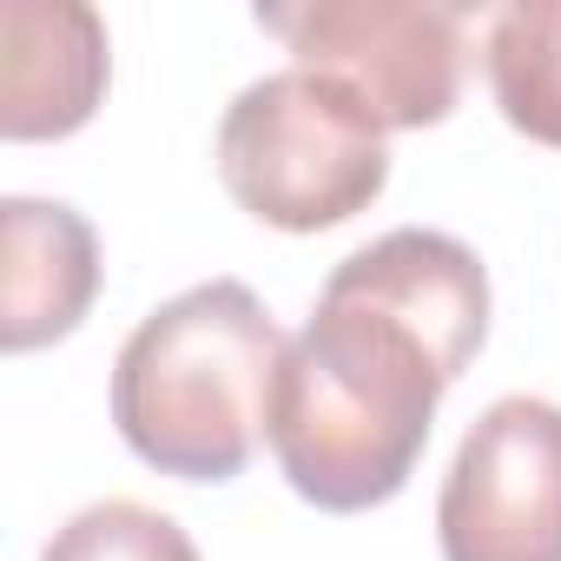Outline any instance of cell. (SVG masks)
I'll return each instance as SVG.
<instances>
[{
    "label": "cell",
    "instance_id": "obj_1",
    "mask_svg": "<svg viewBox=\"0 0 561 561\" xmlns=\"http://www.w3.org/2000/svg\"><path fill=\"white\" fill-rule=\"evenodd\" d=\"M489 264L430 225L351 251L285 344L264 443L324 515H364L410 489L443 390L489 344Z\"/></svg>",
    "mask_w": 561,
    "mask_h": 561
},
{
    "label": "cell",
    "instance_id": "obj_2",
    "mask_svg": "<svg viewBox=\"0 0 561 561\" xmlns=\"http://www.w3.org/2000/svg\"><path fill=\"white\" fill-rule=\"evenodd\" d=\"M285 331L238 277H211L133 324L113 357V423L126 449L179 482H231L257 456Z\"/></svg>",
    "mask_w": 561,
    "mask_h": 561
},
{
    "label": "cell",
    "instance_id": "obj_3",
    "mask_svg": "<svg viewBox=\"0 0 561 561\" xmlns=\"http://www.w3.org/2000/svg\"><path fill=\"white\" fill-rule=\"evenodd\" d=\"M390 133L377 113L311 73L285 67L238 87L218 119V179L271 231H331L370 211L390 185Z\"/></svg>",
    "mask_w": 561,
    "mask_h": 561
},
{
    "label": "cell",
    "instance_id": "obj_4",
    "mask_svg": "<svg viewBox=\"0 0 561 561\" xmlns=\"http://www.w3.org/2000/svg\"><path fill=\"white\" fill-rule=\"evenodd\" d=\"M257 27L285 41L298 67L351 87L383 133L443 126L462 100V0H298V8H257Z\"/></svg>",
    "mask_w": 561,
    "mask_h": 561
},
{
    "label": "cell",
    "instance_id": "obj_5",
    "mask_svg": "<svg viewBox=\"0 0 561 561\" xmlns=\"http://www.w3.org/2000/svg\"><path fill=\"white\" fill-rule=\"evenodd\" d=\"M443 561H561V403L495 397L436 495Z\"/></svg>",
    "mask_w": 561,
    "mask_h": 561
},
{
    "label": "cell",
    "instance_id": "obj_6",
    "mask_svg": "<svg viewBox=\"0 0 561 561\" xmlns=\"http://www.w3.org/2000/svg\"><path fill=\"white\" fill-rule=\"evenodd\" d=\"M106 80L113 47L87 0H0V139H73Z\"/></svg>",
    "mask_w": 561,
    "mask_h": 561
},
{
    "label": "cell",
    "instance_id": "obj_7",
    "mask_svg": "<svg viewBox=\"0 0 561 561\" xmlns=\"http://www.w3.org/2000/svg\"><path fill=\"white\" fill-rule=\"evenodd\" d=\"M100 298V231L67 198H0V344L47 351L87 324Z\"/></svg>",
    "mask_w": 561,
    "mask_h": 561
},
{
    "label": "cell",
    "instance_id": "obj_8",
    "mask_svg": "<svg viewBox=\"0 0 561 561\" xmlns=\"http://www.w3.org/2000/svg\"><path fill=\"white\" fill-rule=\"evenodd\" d=\"M489 87L502 119L561 152V0H515V8L489 14Z\"/></svg>",
    "mask_w": 561,
    "mask_h": 561
},
{
    "label": "cell",
    "instance_id": "obj_9",
    "mask_svg": "<svg viewBox=\"0 0 561 561\" xmlns=\"http://www.w3.org/2000/svg\"><path fill=\"white\" fill-rule=\"evenodd\" d=\"M41 561H198V541L165 508L113 495V502L67 515L54 541L41 548Z\"/></svg>",
    "mask_w": 561,
    "mask_h": 561
}]
</instances>
